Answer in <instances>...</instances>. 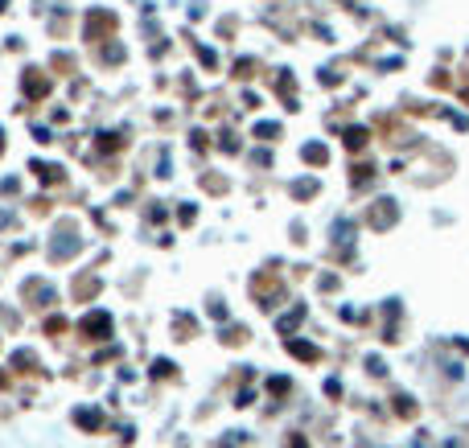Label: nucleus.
Returning a JSON list of instances; mask_svg holds the SVG:
<instances>
[]
</instances>
